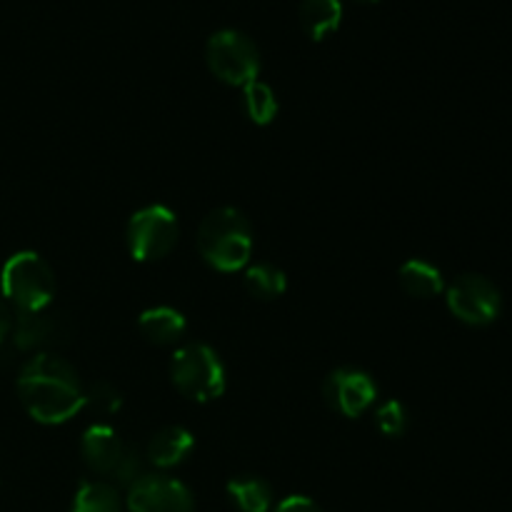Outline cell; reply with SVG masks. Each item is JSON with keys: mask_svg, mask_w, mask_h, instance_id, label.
I'll return each instance as SVG.
<instances>
[{"mask_svg": "<svg viewBox=\"0 0 512 512\" xmlns=\"http://www.w3.org/2000/svg\"><path fill=\"white\" fill-rule=\"evenodd\" d=\"M18 398L40 425H63L83 413L85 385L78 370L55 353H38L20 368Z\"/></svg>", "mask_w": 512, "mask_h": 512, "instance_id": "6da1fadb", "label": "cell"}, {"mask_svg": "<svg viewBox=\"0 0 512 512\" xmlns=\"http://www.w3.org/2000/svg\"><path fill=\"white\" fill-rule=\"evenodd\" d=\"M198 253L218 273H238L253 258V223L233 205L210 210L198 228Z\"/></svg>", "mask_w": 512, "mask_h": 512, "instance_id": "7a4b0ae2", "label": "cell"}, {"mask_svg": "<svg viewBox=\"0 0 512 512\" xmlns=\"http://www.w3.org/2000/svg\"><path fill=\"white\" fill-rule=\"evenodd\" d=\"M80 455L100 480H108L115 488H130L145 475V455L135 445L125 443L108 423H95L85 430Z\"/></svg>", "mask_w": 512, "mask_h": 512, "instance_id": "3957f363", "label": "cell"}, {"mask_svg": "<svg viewBox=\"0 0 512 512\" xmlns=\"http://www.w3.org/2000/svg\"><path fill=\"white\" fill-rule=\"evenodd\" d=\"M55 273L35 250H20L0 270V295L15 315L50 308L55 298Z\"/></svg>", "mask_w": 512, "mask_h": 512, "instance_id": "277c9868", "label": "cell"}, {"mask_svg": "<svg viewBox=\"0 0 512 512\" xmlns=\"http://www.w3.org/2000/svg\"><path fill=\"white\" fill-rule=\"evenodd\" d=\"M170 383L193 403L218 400L228 388V373L218 350L205 343H185L170 358Z\"/></svg>", "mask_w": 512, "mask_h": 512, "instance_id": "5b68a950", "label": "cell"}, {"mask_svg": "<svg viewBox=\"0 0 512 512\" xmlns=\"http://www.w3.org/2000/svg\"><path fill=\"white\" fill-rule=\"evenodd\" d=\"M178 238V215L160 203L135 210L125 228V243L135 263H155L168 258L178 245Z\"/></svg>", "mask_w": 512, "mask_h": 512, "instance_id": "8992f818", "label": "cell"}, {"mask_svg": "<svg viewBox=\"0 0 512 512\" xmlns=\"http://www.w3.org/2000/svg\"><path fill=\"white\" fill-rule=\"evenodd\" d=\"M205 60L215 78L235 88L253 83L260 75L258 45L240 30H218L210 35L205 45Z\"/></svg>", "mask_w": 512, "mask_h": 512, "instance_id": "52a82bcc", "label": "cell"}, {"mask_svg": "<svg viewBox=\"0 0 512 512\" xmlns=\"http://www.w3.org/2000/svg\"><path fill=\"white\" fill-rule=\"evenodd\" d=\"M445 300H448L450 313L460 323L475 325V328L493 323L503 308L498 285L478 273H465L455 278L445 290Z\"/></svg>", "mask_w": 512, "mask_h": 512, "instance_id": "ba28073f", "label": "cell"}, {"mask_svg": "<svg viewBox=\"0 0 512 512\" xmlns=\"http://www.w3.org/2000/svg\"><path fill=\"white\" fill-rule=\"evenodd\" d=\"M323 398L333 413L355 420L368 413L378 400V383L373 375L360 368L330 370L323 383Z\"/></svg>", "mask_w": 512, "mask_h": 512, "instance_id": "9c48e42d", "label": "cell"}, {"mask_svg": "<svg viewBox=\"0 0 512 512\" xmlns=\"http://www.w3.org/2000/svg\"><path fill=\"white\" fill-rule=\"evenodd\" d=\"M8 338L18 353H50L48 348L68 343L73 338V325H70L68 315L45 308L38 313L15 315Z\"/></svg>", "mask_w": 512, "mask_h": 512, "instance_id": "30bf717a", "label": "cell"}, {"mask_svg": "<svg viewBox=\"0 0 512 512\" xmlns=\"http://www.w3.org/2000/svg\"><path fill=\"white\" fill-rule=\"evenodd\" d=\"M128 512H193L195 500L188 485L165 473H145L128 488Z\"/></svg>", "mask_w": 512, "mask_h": 512, "instance_id": "8fae6325", "label": "cell"}, {"mask_svg": "<svg viewBox=\"0 0 512 512\" xmlns=\"http://www.w3.org/2000/svg\"><path fill=\"white\" fill-rule=\"evenodd\" d=\"M195 450V435L183 425H165L150 435L145 445V460L158 470H170L185 463Z\"/></svg>", "mask_w": 512, "mask_h": 512, "instance_id": "7c38bea8", "label": "cell"}, {"mask_svg": "<svg viewBox=\"0 0 512 512\" xmlns=\"http://www.w3.org/2000/svg\"><path fill=\"white\" fill-rule=\"evenodd\" d=\"M138 330L148 343L158 345V348H170V345H180L185 340L188 320L170 305H155L138 315Z\"/></svg>", "mask_w": 512, "mask_h": 512, "instance_id": "4fadbf2b", "label": "cell"}, {"mask_svg": "<svg viewBox=\"0 0 512 512\" xmlns=\"http://www.w3.org/2000/svg\"><path fill=\"white\" fill-rule=\"evenodd\" d=\"M398 283L410 298L418 300L435 298V295H440L445 290V280L438 265L428 263V260L423 258H413L408 260V263L400 265Z\"/></svg>", "mask_w": 512, "mask_h": 512, "instance_id": "5bb4252c", "label": "cell"}, {"mask_svg": "<svg viewBox=\"0 0 512 512\" xmlns=\"http://www.w3.org/2000/svg\"><path fill=\"white\" fill-rule=\"evenodd\" d=\"M228 498L240 512H270L273 510V488L260 475H238L228 480Z\"/></svg>", "mask_w": 512, "mask_h": 512, "instance_id": "9a60e30c", "label": "cell"}, {"mask_svg": "<svg viewBox=\"0 0 512 512\" xmlns=\"http://www.w3.org/2000/svg\"><path fill=\"white\" fill-rule=\"evenodd\" d=\"M343 20L340 0H303L300 3V25L310 40H325L335 33Z\"/></svg>", "mask_w": 512, "mask_h": 512, "instance_id": "2e32d148", "label": "cell"}, {"mask_svg": "<svg viewBox=\"0 0 512 512\" xmlns=\"http://www.w3.org/2000/svg\"><path fill=\"white\" fill-rule=\"evenodd\" d=\"M243 288L250 298L270 303L288 290V275L275 263H250L243 270Z\"/></svg>", "mask_w": 512, "mask_h": 512, "instance_id": "e0dca14e", "label": "cell"}, {"mask_svg": "<svg viewBox=\"0 0 512 512\" xmlns=\"http://www.w3.org/2000/svg\"><path fill=\"white\" fill-rule=\"evenodd\" d=\"M125 503L120 490L108 480H83L75 493L70 512H123Z\"/></svg>", "mask_w": 512, "mask_h": 512, "instance_id": "ac0fdd59", "label": "cell"}, {"mask_svg": "<svg viewBox=\"0 0 512 512\" xmlns=\"http://www.w3.org/2000/svg\"><path fill=\"white\" fill-rule=\"evenodd\" d=\"M243 108L250 123L255 125H270L278 118V95L263 80H253V83L243 85Z\"/></svg>", "mask_w": 512, "mask_h": 512, "instance_id": "d6986e66", "label": "cell"}, {"mask_svg": "<svg viewBox=\"0 0 512 512\" xmlns=\"http://www.w3.org/2000/svg\"><path fill=\"white\" fill-rule=\"evenodd\" d=\"M120 408H123V395L110 380H95V383L85 385L83 410H88L98 423H105L113 415H118Z\"/></svg>", "mask_w": 512, "mask_h": 512, "instance_id": "ffe728a7", "label": "cell"}, {"mask_svg": "<svg viewBox=\"0 0 512 512\" xmlns=\"http://www.w3.org/2000/svg\"><path fill=\"white\" fill-rule=\"evenodd\" d=\"M375 425L385 438H400L410 425V413L400 400H385L375 410Z\"/></svg>", "mask_w": 512, "mask_h": 512, "instance_id": "44dd1931", "label": "cell"}, {"mask_svg": "<svg viewBox=\"0 0 512 512\" xmlns=\"http://www.w3.org/2000/svg\"><path fill=\"white\" fill-rule=\"evenodd\" d=\"M270 512H325L315 500L305 498V495H290V498L280 500Z\"/></svg>", "mask_w": 512, "mask_h": 512, "instance_id": "7402d4cb", "label": "cell"}, {"mask_svg": "<svg viewBox=\"0 0 512 512\" xmlns=\"http://www.w3.org/2000/svg\"><path fill=\"white\" fill-rule=\"evenodd\" d=\"M13 320H15V313L10 310V305L5 303L3 295H0V345L8 340L10 330H13Z\"/></svg>", "mask_w": 512, "mask_h": 512, "instance_id": "603a6c76", "label": "cell"}, {"mask_svg": "<svg viewBox=\"0 0 512 512\" xmlns=\"http://www.w3.org/2000/svg\"><path fill=\"white\" fill-rule=\"evenodd\" d=\"M358 3H378V0H358Z\"/></svg>", "mask_w": 512, "mask_h": 512, "instance_id": "cb8c5ba5", "label": "cell"}]
</instances>
